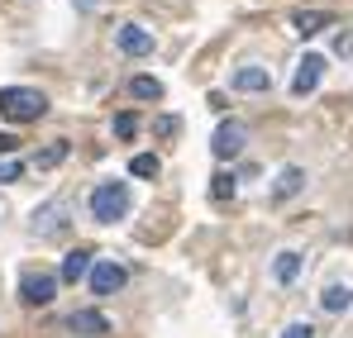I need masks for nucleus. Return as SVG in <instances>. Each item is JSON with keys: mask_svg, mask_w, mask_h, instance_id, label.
<instances>
[{"mask_svg": "<svg viewBox=\"0 0 353 338\" xmlns=\"http://www.w3.org/2000/svg\"><path fill=\"white\" fill-rule=\"evenodd\" d=\"M129 96L134 101H163V81L158 76H134L129 81Z\"/></svg>", "mask_w": 353, "mask_h": 338, "instance_id": "dca6fc26", "label": "nucleus"}, {"mask_svg": "<svg viewBox=\"0 0 353 338\" xmlns=\"http://www.w3.org/2000/svg\"><path fill=\"white\" fill-rule=\"evenodd\" d=\"M320 76H325V57L320 53H305L296 62V76H292V96H310L315 86H320Z\"/></svg>", "mask_w": 353, "mask_h": 338, "instance_id": "423d86ee", "label": "nucleus"}, {"mask_svg": "<svg viewBox=\"0 0 353 338\" xmlns=\"http://www.w3.org/2000/svg\"><path fill=\"white\" fill-rule=\"evenodd\" d=\"M268 86H272V72L258 67V62H248V67L234 72V91H243V96H258V91H268Z\"/></svg>", "mask_w": 353, "mask_h": 338, "instance_id": "6e6552de", "label": "nucleus"}, {"mask_svg": "<svg viewBox=\"0 0 353 338\" xmlns=\"http://www.w3.org/2000/svg\"><path fill=\"white\" fill-rule=\"evenodd\" d=\"M62 210H67L62 200H48L43 210H34V233H39V238H53V233H62Z\"/></svg>", "mask_w": 353, "mask_h": 338, "instance_id": "f8f14e48", "label": "nucleus"}, {"mask_svg": "<svg viewBox=\"0 0 353 338\" xmlns=\"http://www.w3.org/2000/svg\"><path fill=\"white\" fill-rule=\"evenodd\" d=\"M53 295H58V277H53V272H29V277L19 282V300H24L29 310L53 305Z\"/></svg>", "mask_w": 353, "mask_h": 338, "instance_id": "7ed1b4c3", "label": "nucleus"}, {"mask_svg": "<svg viewBox=\"0 0 353 338\" xmlns=\"http://www.w3.org/2000/svg\"><path fill=\"white\" fill-rule=\"evenodd\" d=\"M91 220L96 224H115L129 215V205H134V196H129V181H101L96 191H91Z\"/></svg>", "mask_w": 353, "mask_h": 338, "instance_id": "f03ea898", "label": "nucleus"}, {"mask_svg": "<svg viewBox=\"0 0 353 338\" xmlns=\"http://www.w3.org/2000/svg\"><path fill=\"white\" fill-rule=\"evenodd\" d=\"M210 200H215V205H225V200H234V176H230V171H220V176H210Z\"/></svg>", "mask_w": 353, "mask_h": 338, "instance_id": "f3484780", "label": "nucleus"}, {"mask_svg": "<svg viewBox=\"0 0 353 338\" xmlns=\"http://www.w3.org/2000/svg\"><path fill=\"white\" fill-rule=\"evenodd\" d=\"M14 148H19V143H14L10 134H0V158H14Z\"/></svg>", "mask_w": 353, "mask_h": 338, "instance_id": "393cba45", "label": "nucleus"}, {"mask_svg": "<svg viewBox=\"0 0 353 338\" xmlns=\"http://www.w3.org/2000/svg\"><path fill=\"white\" fill-rule=\"evenodd\" d=\"M86 282H91V291H96V295H115L119 286L129 282V272L119 267L115 257H101V262L91 267V277H86Z\"/></svg>", "mask_w": 353, "mask_h": 338, "instance_id": "39448f33", "label": "nucleus"}, {"mask_svg": "<svg viewBox=\"0 0 353 338\" xmlns=\"http://www.w3.org/2000/svg\"><path fill=\"white\" fill-rule=\"evenodd\" d=\"M301 186H305V171H301V167H282V171H277V181H272V200H292Z\"/></svg>", "mask_w": 353, "mask_h": 338, "instance_id": "4468645a", "label": "nucleus"}, {"mask_svg": "<svg viewBox=\"0 0 353 338\" xmlns=\"http://www.w3.org/2000/svg\"><path fill=\"white\" fill-rule=\"evenodd\" d=\"M67 329H72V334H86V338H101V334H110V319H105L101 310H77V315L67 319Z\"/></svg>", "mask_w": 353, "mask_h": 338, "instance_id": "9d476101", "label": "nucleus"}, {"mask_svg": "<svg viewBox=\"0 0 353 338\" xmlns=\"http://www.w3.org/2000/svg\"><path fill=\"white\" fill-rule=\"evenodd\" d=\"M320 310H330V315L353 310V286H325V291H320Z\"/></svg>", "mask_w": 353, "mask_h": 338, "instance_id": "2eb2a0df", "label": "nucleus"}, {"mask_svg": "<svg viewBox=\"0 0 353 338\" xmlns=\"http://www.w3.org/2000/svg\"><path fill=\"white\" fill-rule=\"evenodd\" d=\"M334 24V14H325V10H296L292 14V29L301 34V39H315L320 29H330Z\"/></svg>", "mask_w": 353, "mask_h": 338, "instance_id": "9b49d317", "label": "nucleus"}, {"mask_svg": "<svg viewBox=\"0 0 353 338\" xmlns=\"http://www.w3.org/2000/svg\"><path fill=\"white\" fill-rule=\"evenodd\" d=\"M91 267H96V253H91V248H72V253L62 257V282H86Z\"/></svg>", "mask_w": 353, "mask_h": 338, "instance_id": "1a4fd4ad", "label": "nucleus"}, {"mask_svg": "<svg viewBox=\"0 0 353 338\" xmlns=\"http://www.w3.org/2000/svg\"><path fill=\"white\" fill-rule=\"evenodd\" d=\"M62 158H67V138H53V143H48V148L39 153V167L48 171V167H58Z\"/></svg>", "mask_w": 353, "mask_h": 338, "instance_id": "6ab92c4d", "label": "nucleus"}, {"mask_svg": "<svg viewBox=\"0 0 353 338\" xmlns=\"http://www.w3.org/2000/svg\"><path fill=\"white\" fill-rule=\"evenodd\" d=\"M0 114L10 124H34L48 114V96L34 86H0Z\"/></svg>", "mask_w": 353, "mask_h": 338, "instance_id": "f257e3e1", "label": "nucleus"}, {"mask_svg": "<svg viewBox=\"0 0 353 338\" xmlns=\"http://www.w3.org/2000/svg\"><path fill=\"white\" fill-rule=\"evenodd\" d=\"M296 277H301V253H292V248H287V253H277V257H272V282H277V286H292Z\"/></svg>", "mask_w": 353, "mask_h": 338, "instance_id": "ddd939ff", "label": "nucleus"}, {"mask_svg": "<svg viewBox=\"0 0 353 338\" xmlns=\"http://www.w3.org/2000/svg\"><path fill=\"white\" fill-rule=\"evenodd\" d=\"M134 134H139V119H134L129 110L115 114V138H134Z\"/></svg>", "mask_w": 353, "mask_h": 338, "instance_id": "4be33fe9", "label": "nucleus"}, {"mask_svg": "<svg viewBox=\"0 0 353 338\" xmlns=\"http://www.w3.org/2000/svg\"><path fill=\"white\" fill-rule=\"evenodd\" d=\"M19 176H24V162L19 158H0V186L5 181H19Z\"/></svg>", "mask_w": 353, "mask_h": 338, "instance_id": "412c9836", "label": "nucleus"}, {"mask_svg": "<svg viewBox=\"0 0 353 338\" xmlns=\"http://www.w3.org/2000/svg\"><path fill=\"white\" fill-rule=\"evenodd\" d=\"M334 53L353 57V29H339V34H334Z\"/></svg>", "mask_w": 353, "mask_h": 338, "instance_id": "5701e85b", "label": "nucleus"}, {"mask_svg": "<svg viewBox=\"0 0 353 338\" xmlns=\"http://www.w3.org/2000/svg\"><path fill=\"white\" fill-rule=\"evenodd\" d=\"M115 43H119V53H129V57H148L153 53V34H148L143 24H119Z\"/></svg>", "mask_w": 353, "mask_h": 338, "instance_id": "0eeeda50", "label": "nucleus"}, {"mask_svg": "<svg viewBox=\"0 0 353 338\" xmlns=\"http://www.w3.org/2000/svg\"><path fill=\"white\" fill-rule=\"evenodd\" d=\"M282 338H315V329H310V324H287Z\"/></svg>", "mask_w": 353, "mask_h": 338, "instance_id": "b1692460", "label": "nucleus"}, {"mask_svg": "<svg viewBox=\"0 0 353 338\" xmlns=\"http://www.w3.org/2000/svg\"><path fill=\"white\" fill-rule=\"evenodd\" d=\"M158 171H163V162H158L153 153H139V158L129 162V176H143V181H148V176H158Z\"/></svg>", "mask_w": 353, "mask_h": 338, "instance_id": "a211bd4d", "label": "nucleus"}, {"mask_svg": "<svg viewBox=\"0 0 353 338\" xmlns=\"http://www.w3.org/2000/svg\"><path fill=\"white\" fill-rule=\"evenodd\" d=\"M243 143H248V129H243L239 119H225V124L215 129V138H210V153H215L220 162H230V158L243 153Z\"/></svg>", "mask_w": 353, "mask_h": 338, "instance_id": "20e7f679", "label": "nucleus"}, {"mask_svg": "<svg viewBox=\"0 0 353 338\" xmlns=\"http://www.w3.org/2000/svg\"><path fill=\"white\" fill-rule=\"evenodd\" d=\"M176 129H181V119H176V114H158V119H153V134H158V138H172Z\"/></svg>", "mask_w": 353, "mask_h": 338, "instance_id": "aec40b11", "label": "nucleus"}]
</instances>
